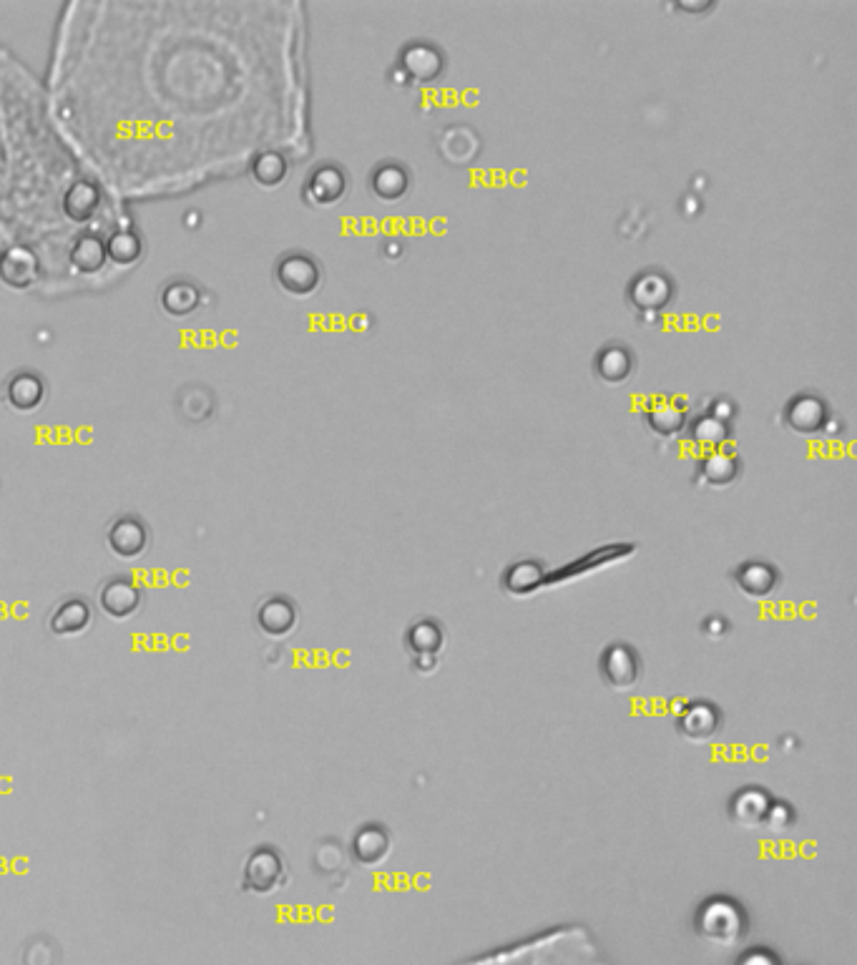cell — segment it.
<instances>
[{"label":"cell","mask_w":857,"mask_h":965,"mask_svg":"<svg viewBox=\"0 0 857 965\" xmlns=\"http://www.w3.org/2000/svg\"><path fill=\"white\" fill-rule=\"evenodd\" d=\"M677 729L689 742L704 744L717 737L722 729V712L709 702H692L679 712Z\"/></svg>","instance_id":"obj_7"},{"label":"cell","mask_w":857,"mask_h":965,"mask_svg":"<svg viewBox=\"0 0 857 965\" xmlns=\"http://www.w3.org/2000/svg\"><path fill=\"white\" fill-rule=\"evenodd\" d=\"M284 880V865L282 857L269 847H259L247 862V875H244V885L254 893H272L282 885Z\"/></svg>","instance_id":"obj_10"},{"label":"cell","mask_w":857,"mask_h":965,"mask_svg":"<svg viewBox=\"0 0 857 965\" xmlns=\"http://www.w3.org/2000/svg\"><path fill=\"white\" fill-rule=\"evenodd\" d=\"M795 825V812L790 810V805L785 802H772L770 812H767L765 827L772 832H785Z\"/></svg>","instance_id":"obj_28"},{"label":"cell","mask_w":857,"mask_h":965,"mask_svg":"<svg viewBox=\"0 0 857 965\" xmlns=\"http://www.w3.org/2000/svg\"><path fill=\"white\" fill-rule=\"evenodd\" d=\"M347 191V176L337 164H320L305 184V197L317 207H332L340 202Z\"/></svg>","instance_id":"obj_9"},{"label":"cell","mask_w":857,"mask_h":965,"mask_svg":"<svg viewBox=\"0 0 857 965\" xmlns=\"http://www.w3.org/2000/svg\"><path fill=\"white\" fill-rule=\"evenodd\" d=\"M403 66L418 81H430L443 68V58H440L438 48L428 46V43H410L403 51Z\"/></svg>","instance_id":"obj_22"},{"label":"cell","mask_w":857,"mask_h":965,"mask_svg":"<svg viewBox=\"0 0 857 965\" xmlns=\"http://www.w3.org/2000/svg\"><path fill=\"white\" fill-rule=\"evenodd\" d=\"M697 933L717 948H734L747 935V915L742 905L727 898H712L697 910Z\"/></svg>","instance_id":"obj_1"},{"label":"cell","mask_w":857,"mask_h":965,"mask_svg":"<svg viewBox=\"0 0 857 965\" xmlns=\"http://www.w3.org/2000/svg\"><path fill=\"white\" fill-rule=\"evenodd\" d=\"M274 279L292 297L315 295L322 284V269L307 252H287L274 264Z\"/></svg>","instance_id":"obj_2"},{"label":"cell","mask_w":857,"mask_h":965,"mask_svg":"<svg viewBox=\"0 0 857 965\" xmlns=\"http://www.w3.org/2000/svg\"><path fill=\"white\" fill-rule=\"evenodd\" d=\"M186 219H189V222H186V224H189V227H197V222H194V219H197V214H194V212H192V214H186Z\"/></svg>","instance_id":"obj_31"},{"label":"cell","mask_w":857,"mask_h":965,"mask_svg":"<svg viewBox=\"0 0 857 965\" xmlns=\"http://www.w3.org/2000/svg\"><path fill=\"white\" fill-rule=\"evenodd\" d=\"M249 174H252V179L257 181L259 186L274 189V186L282 184V181L287 179V174H290V161L284 159L279 151H259L252 159V164H249Z\"/></svg>","instance_id":"obj_19"},{"label":"cell","mask_w":857,"mask_h":965,"mask_svg":"<svg viewBox=\"0 0 857 965\" xmlns=\"http://www.w3.org/2000/svg\"><path fill=\"white\" fill-rule=\"evenodd\" d=\"M88 621H91L88 606L81 604V601H68L53 616V629L58 634H73V631H81Z\"/></svg>","instance_id":"obj_27"},{"label":"cell","mask_w":857,"mask_h":965,"mask_svg":"<svg viewBox=\"0 0 857 965\" xmlns=\"http://www.w3.org/2000/svg\"><path fill=\"white\" fill-rule=\"evenodd\" d=\"M68 262L81 274H99L101 269H104V264L109 262V259H106L104 239L96 237V234H81V237H76V242L68 249Z\"/></svg>","instance_id":"obj_17"},{"label":"cell","mask_w":857,"mask_h":965,"mask_svg":"<svg viewBox=\"0 0 857 965\" xmlns=\"http://www.w3.org/2000/svg\"><path fill=\"white\" fill-rule=\"evenodd\" d=\"M161 310L171 317H189L202 307V292L197 284L186 279H174L159 292Z\"/></svg>","instance_id":"obj_14"},{"label":"cell","mask_w":857,"mask_h":965,"mask_svg":"<svg viewBox=\"0 0 857 965\" xmlns=\"http://www.w3.org/2000/svg\"><path fill=\"white\" fill-rule=\"evenodd\" d=\"M46 395V377L36 370H16L3 385V403L23 415L41 410Z\"/></svg>","instance_id":"obj_3"},{"label":"cell","mask_w":857,"mask_h":965,"mask_svg":"<svg viewBox=\"0 0 857 965\" xmlns=\"http://www.w3.org/2000/svg\"><path fill=\"white\" fill-rule=\"evenodd\" d=\"M644 289L646 295L634 297V305L656 310V307H664L666 300L672 297V284H669V279H666L664 274L654 272V269L639 274V277L634 279V284H631V292H644Z\"/></svg>","instance_id":"obj_23"},{"label":"cell","mask_w":857,"mask_h":965,"mask_svg":"<svg viewBox=\"0 0 857 965\" xmlns=\"http://www.w3.org/2000/svg\"><path fill=\"white\" fill-rule=\"evenodd\" d=\"M259 624L269 636H284L290 634L297 624V611L292 601L287 599H272L262 606L259 611Z\"/></svg>","instance_id":"obj_24"},{"label":"cell","mask_w":857,"mask_h":965,"mask_svg":"<svg viewBox=\"0 0 857 965\" xmlns=\"http://www.w3.org/2000/svg\"><path fill=\"white\" fill-rule=\"evenodd\" d=\"M370 181L372 191H375L380 199H385V202H398L405 191H408V171L400 164H393V161L377 166V169L372 171Z\"/></svg>","instance_id":"obj_21"},{"label":"cell","mask_w":857,"mask_h":965,"mask_svg":"<svg viewBox=\"0 0 857 965\" xmlns=\"http://www.w3.org/2000/svg\"><path fill=\"white\" fill-rule=\"evenodd\" d=\"M104 247L106 259L119 264V267H131V264L139 262L141 254H144V242H141L139 234L131 232V229H116V232H111L109 237H106Z\"/></svg>","instance_id":"obj_20"},{"label":"cell","mask_w":857,"mask_h":965,"mask_svg":"<svg viewBox=\"0 0 857 965\" xmlns=\"http://www.w3.org/2000/svg\"><path fill=\"white\" fill-rule=\"evenodd\" d=\"M41 277L38 254L26 244L8 247L0 252V284L8 289H28Z\"/></svg>","instance_id":"obj_5"},{"label":"cell","mask_w":857,"mask_h":965,"mask_svg":"<svg viewBox=\"0 0 857 965\" xmlns=\"http://www.w3.org/2000/svg\"><path fill=\"white\" fill-rule=\"evenodd\" d=\"M785 420L797 433H815V430H820L822 425H825L827 408L815 395H800V398H795L787 405Z\"/></svg>","instance_id":"obj_16"},{"label":"cell","mask_w":857,"mask_h":965,"mask_svg":"<svg viewBox=\"0 0 857 965\" xmlns=\"http://www.w3.org/2000/svg\"><path fill=\"white\" fill-rule=\"evenodd\" d=\"M702 631L704 636H709V639H722V636H727L729 631V621L724 619V616H707L702 624Z\"/></svg>","instance_id":"obj_30"},{"label":"cell","mask_w":857,"mask_h":965,"mask_svg":"<svg viewBox=\"0 0 857 965\" xmlns=\"http://www.w3.org/2000/svg\"><path fill=\"white\" fill-rule=\"evenodd\" d=\"M445 646L443 629L438 621H420L413 624L405 634V649L410 651V659H420V656H435L440 659V651Z\"/></svg>","instance_id":"obj_18"},{"label":"cell","mask_w":857,"mask_h":965,"mask_svg":"<svg viewBox=\"0 0 857 965\" xmlns=\"http://www.w3.org/2000/svg\"><path fill=\"white\" fill-rule=\"evenodd\" d=\"M772 800L765 790L759 787H744L742 792L732 797L729 805V817L732 822L742 827H765L767 812H770Z\"/></svg>","instance_id":"obj_11"},{"label":"cell","mask_w":857,"mask_h":965,"mask_svg":"<svg viewBox=\"0 0 857 965\" xmlns=\"http://www.w3.org/2000/svg\"><path fill=\"white\" fill-rule=\"evenodd\" d=\"M141 604V591L139 586H134L129 578H114L109 584L104 586L101 591V606L109 616L114 619H126V616L134 614Z\"/></svg>","instance_id":"obj_15"},{"label":"cell","mask_w":857,"mask_h":965,"mask_svg":"<svg viewBox=\"0 0 857 965\" xmlns=\"http://www.w3.org/2000/svg\"><path fill=\"white\" fill-rule=\"evenodd\" d=\"M106 541L119 558H139L149 548V528L141 518L121 516L109 526Z\"/></svg>","instance_id":"obj_8"},{"label":"cell","mask_w":857,"mask_h":965,"mask_svg":"<svg viewBox=\"0 0 857 965\" xmlns=\"http://www.w3.org/2000/svg\"><path fill=\"white\" fill-rule=\"evenodd\" d=\"M702 475L709 486H729L739 475V460L727 458V455L722 453L709 455L702 463Z\"/></svg>","instance_id":"obj_26"},{"label":"cell","mask_w":857,"mask_h":965,"mask_svg":"<svg viewBox=\"0 0 857 965\" xmlns=\"http://www.w3.org/2000/svg\"><path fill=\"white\" fill-rule=\"evenodd\" d=\"M596 370L604 380L621 382L631 372V355L624 345H609L596 357Z\"/></svg>","instance_id":"obj_25"},{"label":"cell","mask_w":857,"mask_h":965,"mask_svg":"<svg viewBox=\"0 0 857 965\" xmlns=\"http://www.w3.org/2000/svg\"><path fill=\"white\" fill-rule=\"evenodd\" d=\"M601 677L616 692H626V689L636 687L641 677L639 654L626 644L606 646L604 654H601Z\"/></svg>","instance_id":"obj_4"},{"label":"cell","mask_w":857,"mask_h":965,"mask_svg":"<svg viewBox=\"0 0 857 965\" xmlns=\"http://www.w3.org/2000/svg\"><path fill=\"white\" fill-rule=\"evenodd\" d=\"M732 581L747 599L762 601L770 599L777 589H780V571L765 561H747L732 571Z\"/></svg>","instance_id":"obj_6"},{"label":"cell","mask_w":857,"mask_h":965,"mask_svg":"<svg viewBox=\"0 0 857 965\" xmlns=\"http://www.w3.org/2000/svg\"><path fill=\"white\" fill-rule=\"evenodd\" d=\"M352 855L360 865L375 867L390 855V835L380 825H365L352 837Z\"/></svg>","instance_id":"obj_13"},{"label":"cell","mask_w":857,"mask_h":965,"mask_svg":"<svg viewBox=\"0 0 857 965\" xmlns=\"http://www.w3.org/2000/svg\"><path fill=\"white\" fill-rule=\"evenodd\" d=\"M737 965H782L780 958L775 953H770L767 948H752L747 953H742V958L737 960Z\"/></svg>","instance_id":"obj_29"},{"label":"cell","mask_w":857,"mask_h":965,"mask_svg":"<svg viewBox=\"0 0 857 965\" xmlns=\"http://www.w3.org/2000/svg\"><path fill=\"white\" fill-rule=\"evenodd\" d=\"M99 207L101 189L88 179L73 181L66 194H63V214L76 224L91 222V219L96 217V212H99Z\"/></svg>","instance_id":"obj_12"}]
</instances>
